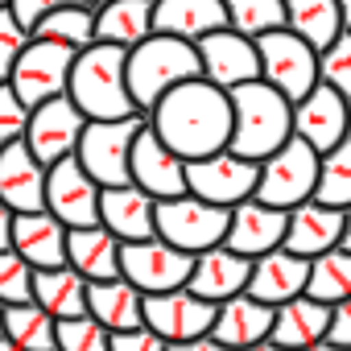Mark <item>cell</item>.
<instances>
[{"label": "cell", "mask_w": 351, "mask_h": 351, "mask_svg": "<svg viewBox=\"0 0 351 351\" xmlns=\"http://www.w3.org/2000/svg\"><path fill=\"white\" fill-rule=\"evenodd\" d=\"M153 128L161 132V141L182 153L186 161L232 149V128H236V108H232V91L211 83V79H186L173 91L161 95V104L153 108Z\"/></svg>", "instance_id": "cell-1"}, {"label": "cell", "mask_w": 351, "mask_h": 351, "mask_svg": "<svg viewBox=\"0 0 351 351\" xmlns=\"http://www.w3.org/2000/svg\"><path fill=\"white\" fill-rule=\"evenodd\" d=\"M71 99L91 120H116V116L141 112L128 87V50L112 42H95L79 50L71 71Z\"/></svg>", "instance_id": "cell-2"}, {"label": "cell", "mask_w": 351, "mask_h": 351, "mask_svg": "<svg viewBox=\"0 0 351 351\" xmlns=\"http://www.w3.org/2000/svg\"><path fill=\"white\" fill-rule=\"evenodd\" d=\"M199 75H203V58H199V46L186 38L153 34L128 50V87H132L136 108L149 116L165 91H173L186 79H199Z\"/></svg>", "instance_id": "cell-3"}, {"label": "cell", "mask_w": 351, "mask_h": 351, "mask_svg": "<svg viewBox=\"0 0 351 351\" xmlns=\"http://www.w3.org/2000/svg\"><path fill=\"white\" fill-rule=\"evenodd\" d=\"M232 108H236L232 149L252 161H265L293 136V99H285L265 79L232 87Z\"/></svg>", "instance_id": "cell-4"}, {"label": "cell", "mask_w": 351, "mask_h": 351, "mask_svg": "<svg viewBox=\"0 0 351 351\" xmlns=\"http://www.w3.org/2000/svg\"><path fill=\"white\" fill-rule=\"evenodd\" d=\"M145 124H149V112H132V116H116V120H87L75 153L99 186L132 182V145Z\"/></svg>", "instance_id": "cell-5"}, {"label": "cell", "mask_w": 351, "mask_h": 351, "mask_svg": "<svg viewBox=\"0 0 351 351\" xmlns=\"http://www.w3.org/2000/svg\"><path fill=\"white\" fill-rule=\"evenodd\" d=\"M318 165L322 153L306 141V136H289L277 153H269L261 161V182H256V199L273 203V207H298L306 199H314L318 186Z\"/></svg>", "instance_id": "cell-6"}, {"label": "cell", "mask_w": 351, "mask_h": 351, "mask_svg": "<svg viewBox=\"0 0 351 351\" xmlns=\"http://www.w3.org/2000/svg\"><path fill=\"white\" fill-rule=\"evenodd\" d=\"M232 228V207L207 203L199 195H173V199H157V236L169 240L173 248L186 252H203L228 240Z\"/></svg>", "instance_id": "cell-7"}, {"label": "cell", "mask_w": 351, "mask_h": 351, "mask_svg": "<svg viewBox=\"0 0 351 351\" xmlns=\"http://www.w3.org/2000/svg\"><path fill=\"white\" fill-rule=\"evenodd\" d=\"M256 46H261V79L273 83L285 99L298 104L322 83L318 79V50L302 34H293L289 25L256 38Z\"/></svg>", "instance_id": "cell-8"}, {"label": "cell", "mask_w": 351, "mask_h": 351, "mask_svg": "<svg viewBox=\"0 0 351 351\" xmlns=\"http://www.w3.org/2000/svg\"><path fill=\"white\" fill-rule=\"evenodd\" d=\"M186 182H191V195L219 203V207H236V203L256 195L261 161H252L236 149H219V153L186 161Z\"/></svg>", "instance_id": "cell-9"}, {"label": "cell", "mask_w": 351, "mask_h": 351, "mask_svg": "<svg viewBox=\"0 0 351 351\" xmlns=\"http://www.w3.org/2000/svg\"><path fill=\"white\" fill-rule=\"evenodd\" d=\"M75 58H79V50H75V46L50 42V38H34V42L25 46V54L17 58V66H13L9 83H13V91H17L29 108H38V104H46V99H54V95H66V91H71Z\"/></svg>", "instance_id": "cell-10"}, {"label": "cell", "mask_w": 351, "mask_h": 351, "mask_svg": "<svg viewBox=\"0 0 351 351\" xmlns=\"http://www.w3.org/2000/svg\"><path fill=\"white\" fill-rule=\"evenodd\" d=\"M191 269H195V252L186 248H173L169 240L161 236H149V240H128L120 248V273L145 289V293H161V289H178L191 281Z\"/></svg>", "instance_id": "cell-11"}, {"label": "cell", "mask_w": 351, "mask_h": 351, "mask_svg": "<svg viewBox=\"0 0 351 351\" xmlns=\"http://www.w3.org/2000/svg\"><path fill=\"white\" fill-rule=\"evenodd\" d=\"M99 195L104 186L87 173L79 153L62 157L46 173V207L66 223V228H91L99 223Z\"/></svg>", "instance_id": "cell-12"}, {"label": "cell", "mask_w": 351, "mask_h": 351, "mask_svg": "<svg viewBox=\"0 0 351 351\" xmlns=\"http://www.w3.org/2000/svg\"><path fill=\"white\" fill-rule=\"evenodd\" d=\"M215 314H219V306L207 302L203 293H195L191 285L145 293V322L169 343H182V339H195V335H211Z\"/></svg>", "instance_id": "cell-13"}, {"label": "cell", "mask_w": 351, "mask_h": 351, "mask_svg": "<svg viewBox=\"0 0 351 351\" xmlns=\"http://www.w3.org/2000/svg\"><path fill=\"white\" fill-rule=\"evenodd\" d=\"M87 120H91V116H87V112L71 99V91H66V95H54V99H46V104L34 108L25 141H29V149H34L46 165H54V161H62V157H71V153L79 149V136H83Z\"/></svg>", "instance_id": "cell-14"}, {"label": "cell", "mask_w": 351, "mask_h": 351, "mask_svg": "<svg viewBox=\"0 0 351 351\" xmlns=\"http://www.w3.org/2000/svg\"><path fill=\"white\" fill-rule=\"evenodd\" d=\"M132 182L145 186L153 199H173V195H186L191 182H186V157L173 153L161 132L153 128V120L136 132V145H132Z\"/></svg>", "instance_id": "cell-15"}, {"label": "cell", "mask_w": 351, "mask_h": 351, "mask_svg": "<svg viewBox=\"0 0 351 351\" xmlns=\"http://www.w3.org/2000/svg\"><path fill=\"white\" fill-rule=\"evenodd\" d=\"M195 46H199V58H203V79L228 87V91L240 87V83L261 79V46H256V38L228 25V29L207 34Z\"/></svg>", "instance_id": "cell-16"}, {"label": "cell", "mask_w": 351, "mask_h": 351, "mask_svg": "<svg viewBox=\"0 0 351 351\" xmlns=\"http://www.w3.org/2000/svg\"><path fill=\"white\" fill-rule=\"evenodd\" d=\"M293 132L306 136L318 153L335 149L351 132V99L330 83H318L306 99L293 104Z\"/></svg>", "instance_id": "cell-17"}, {"label": "cell", "mask_w": 351, "mask_h": 351, "mask_svg": "<svg viewBox=\"0 0 351 351\" xmlns=\"http://www.w3.org/2000/svg\"><path fill=\"white\" fill-rule=\"evenodd\" d=\"M46 173L50 165L29 149V141H13L0 149V199L17 215L46 207Z\"/></svg>", "instance_id": "cell-18"}, {"label": "cell", "mask_w": 351, "mask_h": 351, "mask_svg": "<svg viewBox=\"0 0 351 351\" xmlns=\"http://www.w3.org/2000/svg\"><path fill=\"white\" fill-rule=\"evenodd\" d=\"M285 228H289V211L252 195V199H244V203L232 207V228H228L223 244H232L236 252H244V256L256 261L261 252L285 244Z\"/></svg>", "instance_id": "cell-19"}, {"label": "cell", "mask_w": 351, "mask_h": 351, "mask_svg": "<svg viewBox=\"0 0 351 351\" xmlns=\"http://www.w3.org/2000/svg\"><path fill=\"white\" fill-rule=\"evenodd\" d=\"M248 277H252V256L236 252L232 244H215V248H203L195 252V269H191V289L203 293L207 302H228L236 293L248 289Z\"/></svg>", "instance_id": "cell-20"}, {"label": "cell", "mask_w": 351, "mask_h": 351, "mask_svg": "<svg viewBox=\"0 0 351 351\" xmlns=\"http://www.w3.org/2000/svg\"><path fill=\"white\" fill-rule=\"evenodd\" d=\"M99 223L108 232H116L124 244L128 240H149V236H157V199L145 186H136V182L104 186V195H99Z\"/></svg>", "instance_id": "cell-21"}, {"label": "cell", "mask_w": 351, "mask_h": 351, "mask_svg": "<svg viewBox=\"0 0 351 351\" xmlns=\"http://www.w3.org/2000/svg\"><path fill=\"white\" fill-rule=\"evenodd\" d=\"M66 240H71V228L50 211H21L13 219V248L34 265V269H58V265H71V252H66Z\"/></svg>", "instance_id": "cell-22"}, {"label": "cell", "mask_w": 351, "mask_h": 351, "mask_svg": "<svg viewBox=\"0 0 351 351\" xmlns=\"http://www.w3.org/2000/svg\"><path fill=\"white\" fill-rule=\"evenodd\" d=\"M306 281H310V256L289 252L285 244H277V248H269L252 261L248 293L269 302V306H281V302L306 293Z\"/></svg>", "instance_id": "cell-23"}, {"label": "cell", "mask_w": 351, "mask_h": 351, "mask_svg": "<svg viewBox=\"0 0 351 351\" xmlns=\"http://www.w3.org/2000/svg\"><path fill=\"white\" fill-rule=\"evenodd\" d=\"M343 228H347V211L343 207H330L322 199H306V203L289 207L285 248L302 252V256H318V252L343 244Z\"/></svg>", "instance_id": "cell-24"}, {"label": "cell", "mask_w": 351, "mask_h": 351, "mask_svg": "<svg viewBox=\"0 0 351 351\" xmlns=\"http://www.w3.org/2000/svg\"><path fill=\"white\" fill-rule=\"evenodd\" d=\"M273 318H277V306H269V302H261V298H252L244 289V293L219 302V314H215L211 335L223 339L228 347L244 351V347H252L261 339H273Z\"/></svg>", "instance_id": "cell-25"}, {"label": "cell", "mask_w": 351, "mask_h": 351, "mask_svg": "<svg viewBox=\"0 0 351 351\" xmlns=\"http://www.w3.org/2000/svg\"><path fill=\"white\" fill-rule=\"evenodd\" d=\"M157 34L203 42L215 29H228V0H157Z\"/></svg>", "instance_id": "cell-26"}, {"label": "cell", "mask_w": 351, "mask_h": 351, "mask_svg": "<svg viewBox=\"0 0 351 351\" xmlns=\"http://www.w3.org/2000/svg\"><path fill=\"white\" fill-rule=\"evenodd\" d=\"M330 310H335L330 302H318L310 293H298V298H289V302L277 306L273 339L281 347H293V351L314 347V343H322L330 335Z\"/></svg>", "instance_id": "cell-27"}, {"label": "cell", "mask_w": 351, "mask_h": 351, "mask_svg": "<svg viewBox=\"0 0 351 351\" xmlns=\"http://www.w3.org/2000/svg\"><path fill=\"white\" fill-rule=\"evenodd\" d=\"M153 13H157V0H108V5L95 9V38L132 50L157 34Z\"/></svg>", "instance_id": "cell-28"}, {"label": "cell", "mask_w": 351, "mask_h": 351, "mask_svg": "<svg viewBox=\"0 0 351 351\" xmlns=\"http://www.w3.org/2000/svg\"><path fill=\"white\" fill-rule=\"evenodd\" d=\"M87 314H95L108 330H132L145 322V289L128 277H108L87 285Z\"/></svg>", "instance_id": "cell-29"}, {"label": "cell", "mask_w": 351, "mask_h": 351, "mask_svg": "<svg viewBox=\"0 0 351 351\" xmlns=\"http://www.w3.org/2000/svg\"><path fill=\"white\" fill-rule=\"evenodd\" d=\"M120 248H124V240H120L116 232H108L104 223H91V228H71V240H66L71 265H75L87 281L124 277V273H120Z\"/></svg>", "instance_id": "cell-30"}, {"label": "cell", "mask_w": 351, "mask_h": 351, "mask_svg": "<svg viewBox=\"0 0 351 351\" xmlns=\"http://www.w3.org/2000/svg\"><path fill=\"white\" fill-rule=\"evenodd\" d=\"M87 277L75 265H58V269H38L34 273V302H42L54 318H75L87 314Z\"/></svg>", "instance_id": "cell-31"}, {"label": "cell", "mask_w": 351, "mask_h": 351, "mask_svg": "<svg viewBox=\"0 0 351 351\" xmlns=\"http://www.w3.org/2000/svg\"><path fill=\"white\" fill-rule=\"evenodd\" d=\"M5 335L25 351H58V318L42 302L5 306Z\"/></svg>", "instance_id": "cell-32"}, {"label": "cell", "mask_w": 351, "mask_h": 351, "mask_svg": "<svg viewBox=\"0 0 351 351\" xmlns=\"http://www.w3.org/2000/svg\"><path fill=\"white\" fill-rule=\"evenodd\" d=\"M285 13H289V29L302 34L314 50H326L343 34L339 0H285Z\"/></svg>", "instance_id": "cell-33"}, {"label": "cell", "mask_w": 351, "mask_h": 351, "mask_svg": "<svg viewBox=\"0 0 351 351\" xmlns=\"http://www.w3.org/2000/svg\"><path fill=\"white\" fill-rule=\"evenodd\" d=\"M34 38H50V42H62V46H75V50H87L95 46V9L91 5H58L54 13H46L38 25H34Z\"/></svg>", "instance_id": "cell-34"}, {"label": "cell", "mask_w": 351, "mask_h": 351, "mask_svg": "<svg viewBox=\"0 0 351 351\" xmlns=\"http://www.w3.org/2000/svg\"><path fill=\"white\" fill-rule=\"evenodd\" d=\"M306 293L318 298V302H343L351 298V248H326L318 256H310V281H306Z\"/></svg>", "instance_id": "cell-35"}, {"label": "cell", "mask_w": 351, "mask_h": 351, "mask_svg": "<svg viewBox=\"0 0 351 351\" xmlns=\"http://www.w3.org/2000/svg\"><path fill=\"white\" fill-rule=\"evenodd\" d=\"M314 199L330 203V207H351V132L322 153V165H318V186H314Z\"/></svg>", "instance_id": "cell-36"}, {"label": "cell", "mask_w": 351, "mask_h": 351, "mask_svg": "<svg viewBox=\"0 0 351 351\" xmlns=\"http://www.w3.org/2000/svg\"><path fill=\"white\" fill-rule=\"evenodd\" d=\"M228 21L248 38H265L273 29H285L289 13H285V0H228Z\"/></svg>", "instance_id": "cell-37"}, {"label": "cell", "mask_w": 351, "mask_h": 351, "mask_svg": "<svg viewBox=\"0 0 351 351\" xmlns=\"http://www.w3.org/2000/svg\"><path fill=\"white\" fill-rule=\"evenodd\" d=\"M58 351H112V330L95 314L58 318Z\"/></svg>", "instance_id": "cell-38"}, {"label": "cell", "mask_w": 351, "mask_h": 351, "mask_svg": "<svg viewBox=\"0 0 351 351\" xmlns=\"http://www.w3.org/2000/svg\"><path fill=\"white\" fill-rule=\"evenodd\" d=\"M34 265L17 248H0V302H34Z\"/></svg>", "instance_id": "cell-39"}, {"label": "cell", "mask_w": 351, "mask_h": 351, "mask_svg": "<svg viewBox=\"0 0 351 351\" xmlns=\"http://www.w3.org/2000/svg\"><path fill=\"white\" fill-rule=\"evenodd\" d=\"M318 79L351 99V34L343 29L326 50H318Z\"/></svg>", "instance_id": "cell-40"}, {"label": "cell", "mask_w": 351, "mask_h": 351, "mask_svg": "<svg viewBox=\"0 0 351 351\" xmlns=\"http://www.w3.org/2000/svg\"><path fill=\"white\" fill-rule=\"evenodd\" d=\"M29 116H34V108L13 91L9 79H0V149L13 145V141H25V132H29Z\"/></svg>", "instance_id": "cell-41"}, {"label": "cell", "mask_w": 351, "mask_h": 351, "mask_svg": "<svg viewBox=\"0 0 351 351\" xmlns=\"http://www.w3.org/2000/svg\"><path fill=\"white\" fill-rule=\"evenodd\" d=\"M34 42V29L17 21L13 9H0V79H9L17 58L25 54V46Z\"/></svg>", "instance_id": "cell-42"}, {"label": "cell", "mask_w": 351, "mask_h": 351, "mask_svg": "<svg viewBox=\"0 0 351 351\" xmlns=\"http://www.w3.org/2000/svg\"><path fill=\"white\" fill-rule=\"evenodd\" d=\"M112 351H169V339H161L149 322L132 330H112Z\"/></svg>", "instance_id": "cell-43"}, {"label": "cell", "mask_w": 351, "mask_h": 351, "mask_svg": "<svg viewBox=\"0 0 351 351\" xmlns=\"http://www.w3.org/2000/svg\"><path fill=\"white\" fill-rule=\"evenodd\" d=\"M58 5H66V0H9V9L17 13V21H21V25H29V29H34L46 13H54Z\"/></svg>", "instance_id": "cell-44"}, {"label": "cell", "mask_w": 351, "mask_h": 351, "mask_svg": "<svg viewBox=\"0 0 351 351\" xmlns=\"http://www.w3.org/2000/svg\"><path fill=\"white\" fill-rule=\"evenodd\" d=\"M326 339L351 347V298L335 302V310H330V335H326Z\"/></svg>", "instance_id": "cell-45"}, {"label": "cell", "mask_w": 351, "mask_h": 351, "mask_svg": "<svg viewBox=\"0 0 351 351\" xmlns=\"http://www.w3.org/2000/svg\"><path fill=\"white\" fill-rule=\"evenodd\" d=\"M169 351H236V347H228L215 335H195V339H182V343H169Z\"/></svg>", "instance_id": "cell-46"}, {"label": "cell", "mask_w": 351, "mask_h": 351, "mask_svg": "<svg viewBox=\"0 0 351 351\" xmlns=\"http://www.w3.org/2000/svg\"><path fill=\"white\" fill-rule=\"evenodd\" d=\"M13 219H17V211L0 199V248H13Z\"/></svg>", "instance_id": "cell-47"}, {"label": "cell", "mask_w": 351, "mask_h": 351, "mask_svg": "<svg viewBox=\"0 0 351 351\" xmlns=\"http://www.w3.org/2000/svg\"><path fill=\"white\" fill-rule=\"evenodd\" d=\"M244 351H293V347H281L277 339H261V343H252V347H244Z\"/></svg>", "instance_id": "cell-48"}, {"label": "cell", "mask_w": 351, "mask_h": 351, "mask_svg": "<svg viewBox=\"0 0 351 351\" xmlns=\"http://www.w3.org/2000/svg\"><path fill=\"white\" fill-rule=\"evenodd\" d=\"M302 351H351V347H343V343H335V339H322V343H314V347H302Z\"/></svg>", "instance_id": "cell-49"}, {"label": "cell", "mask_w": 351, "mask_h": 351, "mask_svg": "<svg viewBox=\"0 0 351 351\" xmlns=\"http://www.w3.org/2000/svg\"><path fill=\"white\" fill-rule=\"evenodd\" d=\"M339 13H343V29L351 34V0H339Z\"/></svg>", "instance_id": "cell-50"}, {"label": "cell", "mask_w": 351, "mask_h": 351, "mask_svg": "<svg viewBox=\"0 0 351 351\" xmlns=\"http://www.w3.org/2000/svg\"><path fill=\"white\" fill-rule=\"evenodd\" d=\"M0 351H25V347H17V343H13L9 335H0Z\"/></svg>", "instance_id": "cell-51"}, {"label": "cell", "mask_w": 351, "mask_h": 351, "mask_svg": "<svg viewBox=\"0 0 351 351\" xmlns=\"http://www.w3.org/2000/svg\"><path fill=\"white\" fill-rule=\"evenodd\" d=\"M343 248H351V207H347V228H343Z\"/></svg>", "instance_id": "cell-52"}, {"label": "cell", "mask_w": 351, "mask_h": 351, "mask_svg": "<svg viewBox=\"0 0 351 351\" xmlns=\"http://www.w3.org/2000/svg\"><path fill=\"white\" fill-rule=\"evenodd\" d=\"M75 5H91V9H99V5H108V0H75Z\"/></svg>", "instance_id": "cell-53"}, {"label": "cell", "mask_w": 351, "mask_h": 351, "mask_svg": "<svg viewBox=\"0 0 351 351\" xmlns=\"http://www.w3.org/2000/svg\"><path fill=\"white\" fill-rule=\"evenodd\" d=\"M0 335H5V302H0Z\"/></svg>", "instance_id": "cell-54"}, {"label": "cell", "mask_w": 351, "mask_h": 351, "mask_svg": "<svg viewBox=\"0 0 351 351\" xmlns=\"http://www.w3.org/2000/svg\"><path fill=\"white\" fill-rule=\"evenodd\" d=\"M0 9H9V0H0Z\"/></svg>", "instance_id": "cell-55"}]
</instances>
